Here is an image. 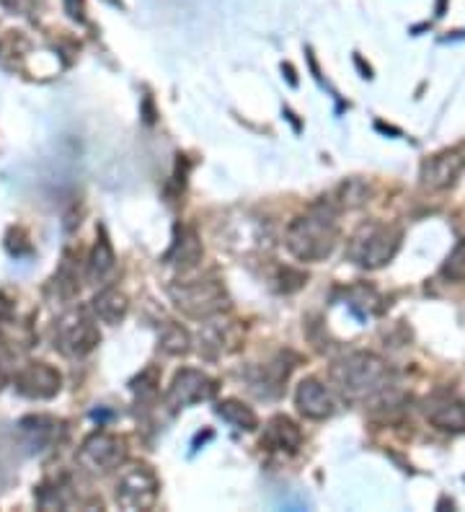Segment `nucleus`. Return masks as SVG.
I'll return each instance as SVG.
<instances>
[{
	"instance_id": "nucleus-1",
	"label": "nucleus",
	"mask_w": 465,
	"mask_h": 512,
	"mask_svg": "<svg viewBox=\"0 0 465 512\" xmlns=\"http://www.w3.org/2000/svg\"><path fill=\"white\" fill-rule=\"evenodd\" d=\"M339 244V220L336 210L326 202L310 207L308 213L300 215L287 228V249L300 262H321Z\"/></svg>"
},
{
	"instance_id": "nucleus-2",
	"label": "nucleus",
	"mask_w": 465,
	"mask_h": 512,
	"mask_svg": "<svg viewBox=\"0 0 465 512\" xmlns=\"http://www.w3.org/2000/svg\"><path fill=\"white\" fill-rule=\"evenodd\" d=\"M334 383L349 401H370L393 386L391 368L372 352H354L334 365Z\"/></svg>"
},
{
	"instance_id": "nucleus-3",
	"label": "nucleus",
	"mask_w": 465,
	"mask_h": 512,
	"mask_svg": "<svg viewBox=\"0 0 465 512\" xmlns=\"http://www.w3.org/2000/svg\"><path fill=\"white\" fill-rule=\"evenodd\" d=\"M401 228L388 223H365L349 241V259L365 269H380L401 249Z\"/></svg>"
},
{
	"instance_id": "nucleus-4",
	"label": "nucleus",
	"mask_w": 465,
	"mask_h": 512,
	"mask_svg": "<svg viewBox=\"0 0 465 512\" xmlns=\"http://www.w3.org/2000/svg\"><path fill=\"white\" fill-rule=\"evenodd\" d=\"M176 308L192 319H210L225 308V290L215 280H189L171 288Z\"/></svg>"
},
{
	"instance_id": "nucleus-5",
	"label": "nucleus",
	"mask_w": 465,
	"mask_h": 512,
	"mask_svg": "<svg viewBox=\"0 0 465 512\" xmlns=\"http://www.w3.org/2000/svg\"><path fill=\"white\" fill-rule=\"evenodd\" d=\"M158 497V479L148 466H135L119 479L117 502L127 510H148Z\"/></svg>"
},
{
	"instance_id": "nucleus-6",
	"label": "nucleus",
	"mask_w": 465,
	"mask_h": 512,
	"mask_svg": "<svg viewBox=\"0 0 465 512\" xmlns=\"http://www.w3.org/2000/svg\"><path fill=\"white\" fill-rule=\"evenodd\" d=\"M217 394V383L210 375L199 373V370H181L168 388V406L184 409V406L199 404V401H210Z\"/></svg>"
},
{
	"instance_id": "nucleus-7",
	"label": "nucleus",
	"mask_w": 465,
	"mask_h": 512,
	"mask_svg": "<svg viewBox=\"0 0 465 512\" xmlns=\"http://www.w3.org/2000/svg\"><path fill=\"white\" fill-rule=\"evenodd\" d=\"M465 171V156L458 150H445L440 156H432L422 166V187L429 192L455 187L460 174Z\"/></svg>"
},
{
	"instance_id": "nucleus-8",
	"label": "nucleus",
	"mask_w": 465,
	"mask_h": 512,
	"mask_svg": "<svg viewBox=\"0 0 465 512\" xmlns=\"http://www.w3.org/2000/svg\"><path fill=\"white\" fill-rule=\"evenodd\" d=\"M429 425L445 432H465V404L450 394H434L424 401Z\"/></svg>"
},
{
	"instance_id": "nucleus-9",
	"label": "nucleus",
	"mask_w": 465,
	"mask_h": 512,
	"mask_svg": "<svg viewBox=\"0 0 465 512\" xmlns=\"http://www.w3.org/2000/svg\"><path fill=\"white\" fill-rule=\"evenodd\" d=\"M99 331L93 326V321H88L86 316H70V319L62 321L60 326V347L68 355H86L91 352L96 344H99Z\"/></svg>"
},
{
	"instance_id": "nucleus-10",
	"label": "nucleus",
	"mask_w": 465,
	"mask_h": 512,
	"mask_svg": "<svg viewBox=\"0 0 465 512\" xmlns=\"http://www.w3.org/2000/svg\"><path fill=\"white\" fill-rule=\"evenodd\" d=\"M295 401H298V409L310 419H326L336 412V404L331 399L329 388L323 386L316 378H308L298 386V394H295Z\"/></svg>"
},
{
	"instance_id": "nucleus-11",
	"label": "nucleus",
	"mask_w": 465,
	"mask_h": 512,
	"mask_svg": "<svg viewBox=\"0 0 465 512\" xmlns=\"http://www.w3.org/2000/svg\"><path fill=\"white\" fill-rule=\"evenodd\" d=\"M127 456V450H124L122 440L112 438V435H93L86 445H83V458L91 463L93 469H101V471H109V469H117L119 463L124 461Z\"/></svg>"
},
{
	"instance_id": "nucleus-12",
	"label": "nucleus",
	"mask_w": 465,
	"mask_h": 512,
	"mask_svg": "<svg viewBox=\"0 0 465 512\" xmlns=\"http://www.w3.org/2000/svg\"><path fill=\"white\" fill-rule=\"evenodd\" d=\"M16 383H19L21 394L31 396V399H50V396H55L60 391V375L44 363L26 368Z\"/></svg>"
},
{
	"instance_id": "nucleus-13",
	"label": "nucleus",
	"mask_w": 465,
	"mask_h": 512,
	"mask_svg": "<svg viewBox=\"0 0 465 512\" xmlns=\"http://www.w3.org/2000/svg\"><path fill=\"white\" fill-rule=\"evenodd\" d=\"M300 440H303V435H300L298 425L292 422V419L287 417H274L272 422L267 425V430H264V438H261V448L267 450H298L300 448Z\"/></svg>"
},
{
	"instance_id": "nucleus-14",
	"label": "nucleus",
	"mask_w": 465,
	"mask_h": 512,
	"mask_svg": "<svg viewBox=\"0 0 465 512\" xmlns=\"http://www.w3.org/2000/svg\"><path fill=\"white\" fill-rule=\"evenodd\" d=\"M93 311L106 324H119L124 319V313H127V298L119 290L106 288L93 300Z\"/></svg>"
},
{
	"instance_id": "nucleus-15",
	"label": "nucleus",
	"mask_w": 465,
	"mask_h": 512,
	"mask_svg": "<svg viewBox=\"0 0 465 512\" xmlns=\"http://www.w3.org/2000/svg\"><path fill=\"white\" fill-rule=\"evenodd\" d=\"M217 417H223L225 422H228L230 427H236V430H256V425H259L256 414L251 412L246 404L233 399L223 401V404L217 406Z\"/></svg>"
},
{
	"instance_id": "nucleus-16",
	"label": "nucleus",
	"mask_w": 465,
	"mask_h": 512,
	"mask_svg": "<svg viewBox=\"0 0 465 512\" xmlns=\"http://www.w3.org/2000/svg\"><path fill=\"white\" fill-rule=\"evenodd\" d=\"M114 269H117V262H114V251L106 241V236L99 238V244L93 249L91 256V280L93 282H106L109 277L114 275Z\"/></svg>"
},
{
	"instance_id": "nucleus-17",
	"label": "nucleus",
	"mask_w": 465,
	"mask_h": 512,
	"mask_svg": "<svg viewBox=\"0 0 465 512\" xmlns=\"http://www.w3.org/2000/svg\"><path fill=\"white\" fill-rule=\"evenodd\" d=\"M199 256H202V249H199V244H197V236L189 231H181V241H176L174 251L168 254V259H179L176 264L192 267V264H197Z\"/></svg>"
},
{
	"instance_id": "nucleus-18",
	"label": "nucleus",
	"mask_w": 465,
	"mask_h": 512,
	"mask_svg": "<svg viewBox=\"0 0 465 512\" xmlns=\"http://www.w3.org/2000/svg\"><path fill=\"white\" fill-rule=\"evenodd\" d=\"M442 277L450 282H465V241L450 251L447 262L442 264Z\"/></svg>"
},
{
	"instance_id": "nucleus-19",
	"label": "nucleus",
	"mask_w": 465,
	"mask_h": 512,
	"mask_svg": "<svg viewBox=\"0 0 465 512\" xmlns=\"http://www.w3.org/2000/svg\"><path fill=\"white\" fill-rule=\"evenodd\" d=\"M161 347L168 355H184V352L189 350V337H186V331L179 329V326H168Z\"/></svg>"
},
{
	"instance_id": "nucleus-20",
	"label": "nucleus",
	"mask_w": 465,
	"mask_h": 512,
	"mask_svg": "<svg viewBox=\"0 0 465 512\" xmlns=\"http://www.w3.org/2000/svg\"><path fill=\"white\" fill-rule=\"evenodd\" d=\"M0 3H3V6H8V8H21V6H24V0H0Z\"/></svg>"
}]
</instances>
